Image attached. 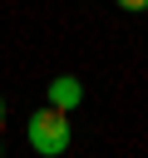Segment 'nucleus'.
<instances>
[{
  "label": "nucleus",
  "instance_id": "nucleus-1",
  "mask_svg": "<svg viewBox=\"0 0 148 158\" xmlns=\"http://www.w3.org/2000/svg\"><path fill=\"white\" fill-rule=\"evenodd\" d=\"M25 138H30V148L35 153H44V158H59L64 148H69V114H59V109H35L30 118H25Z\"/></svg>",
  "mask_w": 148,
  "mask_h": 158
},
{
  "label": "nucleus",
  "instance_id": "nucleus-2",
  "mask_svg": "<svg viewBox=\"0 0 148 158\" xmlns=\"http://www.w3.org/2000/svg\"><path fill=\"white\" fill-rule=\"evenodd\" d=\"M79 104H84V84H79L74 74H54V79H49V109L69 114V109H79Z\"/></svg>",
  "mask_w": 148,
  "mask_h": 158
},
{
  "label": "nucleus",
  "instance_id": "nucleus-3",
  "mask_svg": "<svg viewBox=\"0 0 148 158\" xmlns=\"http://www.w3.org/2000/svg\"><path fill=\"white\" fill-rule=\"evenodd\" d=\"M113 5H118V10H128V15H143V10H148V0H113Z\"/></svg>",
  "mask_w": 148,
  "mask_h": 158
},
{
  "label": "nucleus",
  "instance_id": "nucleus-4",
  "mask_svg": "<svg viewBox=\"0 0 148 158\" xmlns=\"http://www.w3.org/2000/svg\"><path fill=\"white\" fill-rule=\"evenodd\" d=\"M0 123H5V99H0Z\"/></svg>",
  "mask_w": 148,
  "mask_h": 158
}]
</instances>
